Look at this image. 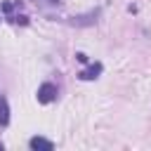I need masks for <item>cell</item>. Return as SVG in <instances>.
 <instances>
[{
  "mask_svg": "<svg viewBox=\"0 0 151 151\" xmlns=\"http://www.w3.org/2000/svg\"><path fill=\"white\" fill-rule=\"evenodd\" d=\"M54 99H57V87H54L52 83L40 85V90H38V101H40V104H50V101H54Z\"/></svg>",
  "mask_w": 151,
  "mask_h": 151,
  "instance_id": "6da1fadb",
  "label": "cell"
},
{
  "mask_svg": "<svg viewBox=\"0 0 151 151\" xmlns=\"http://www.w3.org/2000/svg\"><path fill=\"white\" fill-rule=\"evenodd\" d=\"M9 21H14V24H28V19H26L24 14H19V17H12Z\"/></svg>",
  "mask_w": 151,
  "mask_h": 151,
  "instance_id": "5b68a950",
  "label": "cell"
},
{
  "mask_svg": "<svg viewBox=\"0 0 151 151\" xmlns=\"http://www.w3.org/2000/svg\"><path fill=\"white\" fill-rule=\"evenodd\" d=\"M12 7H14L12 2H5V5H2V12H12Z\"/></svg>",
  "mask_w": 151,
  "mask_h": 151,
  "instance_id": "8992f818",
  "label": "cell"
},
{
  "mask_svg": "<svg viewBox=\"0 0 151 151\" xmlns=\"http://www.w3.org/2000/svg\"><path fill=\"white\" fill-rule=\"evenodd\" d=\"M9 123V106H7V99L0 97V125H7Z\"/></svg>",
  "mask_w": 151,
  "mask_h": 151,
  "instance_id": "277c9868",
  "label": "cell"
},
{
  "mask_svg": "<svg viewBox=\"0 0 151 151\" xmlns=\"http://www.w3.org/2000/svg\"><path fill=\"white\" fill-rule=\"evenodd\" d=\"M76 57H78V61H83V64H85V61H87V54H83V52H78V54H76Z\"/></svg>",
  "mask_w": 151,
  "mask_h": 151,
  "instance_id": "52a82bcc",
  "label": "cell"
},
{
  "mask_svg": "<svg viewBox=\"0 0 151 151\" xmlns=\"http://www.w3.org/2000/svg\"><path fill=\"white\" fill-rule=\"evenodd\" d=\"M99 73H101V64H92V66H87L85 71H80L78 78H80V80H94Z\"/></svg>",
  "mask_w": 151,
  "mask_h": 151,
  "instance_id": "7a4b0ae2",
  "label": "cell"
},
{
  "mask_svg": "<svg viewBox=\"0 0 151 151\" xmlns=\"http://www.w3.org/2000/svg\"><path fill=\"white\" fill-rule=\"evenodd\" d=\"M31 149H33V151H52V149H54V144H52L50 139L33 137V139H31Z\"/></svg>",
  "mask_w": 151,
  "mask_h": 151,
  "instance_id": "3957f363",
  "label": "cell"
},
{
  "mask_svg": "<svg viewBox=\"0 0 151 151\" xmlns=\"http://www.w3.org/2000/svg\"><path fill=\"white\" fill-rule=\"evenodd\" d=\"M0 149H2V144H0Z\"/></svg>",
  "mask_w": 151,
  "mask_h": 151,
  "instance_id": "ba28073f",
  "label": "cell"
}]
</instances>
